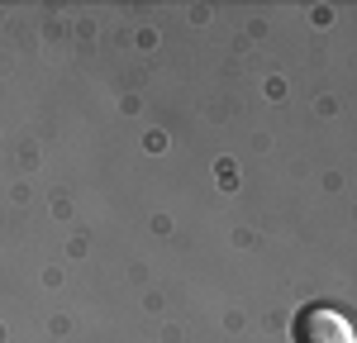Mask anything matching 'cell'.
<instances>
[{
    "mask_svg": "<svg viewBox=\"0 0 357 343\" xmlns=\"http://www.w3.org/2000/svg\"><path fill=\"white\" fill-rule=\"evenodd\" d=\"M296 343H357L348 314L329 310V305H310L296 319Z\"/></svg>",
    "mask_w": 357,
    "mask_h": 343,
    "instance_id": "cell-1",
    "label": "cell"
}]
</instances>
